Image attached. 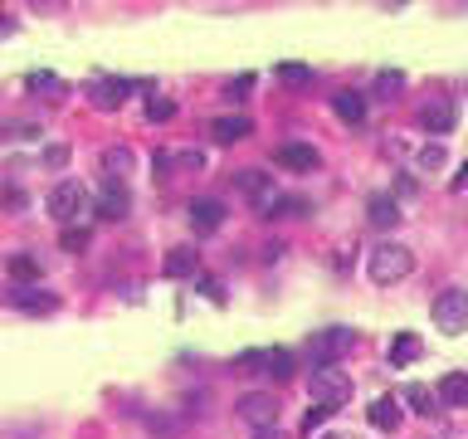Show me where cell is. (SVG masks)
Returning <instances> with one entry per match:
<instances>
[{"label":"cell","instance_id":"obj_1","mask_svg":"<svg viewBox=\"0 0 468 439\" xmlns=\"http://www.w3.org/2000/svg\"><path fill=\"white\" fill-rule=\"evenodd\" d=\"M366 274H371V283H380V288H390V283L415 274V249L386 239V245H376L371 254H366Z\"/></svg>","mask_w":468,"mask_h":439},{"label":"cell","instance_id":"obj_2","mask_svg":"<svg viewBox=\"0 0 468 439\" xmlns=\"http://www.w3.org/2000/svg\"><path fill=\"white\" fill-rule=\"evenodd\" d=\"M88 205L93 201H88V191H83L78 181H59V186H49V195H45V210L64 225V230H74V225L88 215Z\"/></svg>","mask_w":468,"mask_h":439},{"label":"cell","instance_id":"obj_3","mask_svg":"<svg viewBox=\"0 0 468 439\" xmlns=\"http://www.w3.org/2000/svg\"><path fill=\"white\" fill-rule=\"evenodd\" d=\"M307 395H312V405L342 410V405H351V376H347V371H337V366H312Z\"/></svg>","mask_w":468,"mask_h":439},{"label":"cell","instance_id":"obj_4","mask_svg":"<svg viewBox=\"0 0 468 439\" xmlns=\"http://www.w3.org/2000/svg\"><path fill=\"white\" fill-rule=\"evenodd\" d=\"M239 371H249V376H268V381H288L293 376V351H283V347H259V351H239L234 357Z\"/></svg>","mask_w":468,"mask_h":439},{"label":"cell","instance_id":"obj_5","mask_svg":"<svg viewBox=\"0 0 468 439\" xmlns=\"http://www.w3.org/2000/svg\"><path fill=\"white\" fill-rule=\"evenodd\" d=\"M234 415L244 420L254 434L278 430V401H274L268 391H249V395H239V401H234Z\"/></svg>","mask_w":468,"mask_h":439},{"label":"cell","instance_id":"obj_6","mask_svg":"<svg viewBox=\"0 0 468 439\" xmlns=\"http://www.w3.org/2000/svg\"><path fill=\"white\" fill-rule=\"evenodd\" d=\"M434 328L439 332H449V337H459V332H468V288H444L434 298Z\"/></svg>","mask_w":468,"mask_h":439},{"label":"cell","instance_id":"obj_7","mask_svg":"<svg viewBox=\"0 0 468 439\" xmlns=\"http://www.w3.org/2000/svg\"><path fill=\"white\" fill-rule=\"evenodd\" d=\"M351 347H357V337H351L347 328H322V332H312L307 357H312V366H337Z\"/></svg>","mask_w":468,"mask_h":439},{"label":"cell","instance_id":"obj_8","mask_svg":"<svg viewBox=\"0 0 468 439\" xmlns=\"http://www.w3.org/2000/svg\"><path fill=\"white\" fill-rule=\"evenodd\" d=\"M234 186H239V195H244V201H254L259 210H274V201H278V191H274V176H268V172H259V166H249V172H239V176H234Z\"/></svg>","mask_w":468,"mask_h":439},{"label":"cell","instance_id":"obj_9","mask_svg":"<svg viewBox=\"0 0 468 439\" xmlns=\"http://www.w3.org/2000/svg\"><path fill=\"white\" fill-rule=\"evenodd\" d=\"M127 93H132V83H127V78H93V83H88V103H93L98 112L122 108Z\"/></svg>","mask_w":468,"mask_h":439},{"label":"cell","instance_id":"obj_10","mask_svg":"<svg viewBox=\"0 0 468 439\" xmlns=\"http://www.w3.org/2000/svg\"><path fill=\"white\" fill-rule=\"evenodd\" d=\"M98 215L103 220H122L127 210H132V191H127V181H103V191H98Z\"/></svg>","mask_w":468,"mask_h":439},{"label":"cell","instance_id":"obj_11","mask_svg":"<svg viewBox=\"0 0 468 439\" xmlns=\"http://www.w3.org/2000/svg\"><path fill=\"white\" fill-rule=\"evenodd\" d=\"M186 220H191V230H195V235H215L220 225H224V205H220V201H210V195H205V201H191Z\"/></svg>","mask_w":468,"mask_h":439},{"label":"cell","instance_id":"obj_12","mask_svg":"<svg viewBox=\"0 0 468 439\" xmlns=\"http://www.w3.org/2000/svg\"><path fill=\"white\" fill-rule=\"evenodd\" d=\"M366 220L376 225V230H395V225H400V201H395V195H371V201H366Z\"/></svg>","mask_w":468,"mask_h":439},{"label":"cell","instance_id":"obj_13","mask_svg":"<svg viewBox=\"0 0 468 439\" xmlns=\"http://www.w3.org/2000/svg\"><path fill=\"white\" fill-rule=\"evenodd\" d=\"M400 420H405L400 395H376V401H371V424H376V430L395 434V430H400Z\"/></svg>","mask_w":468,"mask_h":439},{"label":"cell","instance_id":"obj_14","mask_svg":"<svg viewBox=\"0 0 468 439\" xmlns=\"http://www.w3.org/2000/svg\"><path fill=\"white\" fill-rule=\"evenodd\" d=\"M274 162L283 166V172H312V166H317V152L303 147V141H283V147L274 152Z\"/></svg>","mask_w":468,"mask_h":439},{"label":"cell","instance_id":"obj_15","mask_svg":"<svg viewBox=\"0 0 468 439\" xmlns=\"http://www.w3.org/2000/svg\"><path fill=\"white\" fill-rule=\"evenodd\" d=\"M10 303H16L20 313H54V308H59V298L45 288H10Z\"/></svg>","mask_w":468,"mask_h":439},{"label":"cell","instance_id":"obj_16","mask_svg":"<svg viewBox=\"0 0 468 439\" xmlns=\"http://www.w3.org/2000/svg\"><path fill=\"white\" fill-rule=\"evenodd\" d=\"M420 122H424V132H430V137H444L453 127V103H444V98H439V103H424Z\"/></svg>","mask_w":468,"mask_h":439},{"label":"cell","instance_id":"obj_17","mask_svg":"<svg viewBox=\"0 0 468 439\" xmlns=\"http://www.w3.org/2000/svg\"><path fill=\"white\" fill-rule=\"evenodd\" d=\"M161 274H166V278H191V274H201V254L186 249V245L172 249V254H166V264H161Z\"/></svg>","mask_w":468,"mask_h":439},{"label":"cell","instance_id":"obj_18","mask_svg":"<svg viewBox=\"0 0 468 439\" xmlns=\"http://www.w3.org/2000/svg\"><path fill=\"white\" fill-rule=\"evenodd\" d=\"M332 108H337V118L351 122V127H361V122H366V93H351V89H342V93L332 98Z\"/></svg>","mask_w":468,"mask_h":439},{"label":"cell","instance_id":"obj_19","mask_svg":"<svg viewBox=\"0 0 468 439\" xmlns=\"http://www.w3.org/2000/svg\"><path fill=\"white\" fill-rule=\"evenodd\" d=\"M249 132H254V122H249V118H239V112L210 122V137H215V141H244Z\"/></svg>","mask_w":468,"mask_h":439},{"label":"cell","instance_id":"obj_20","mask_svg":"<svg viewBox=\"0 0 468 439\" xmlns=\"http://www.w3.org/2000/svg\"><path fill=\"white\" fill-rule=\"evenodd\" d=\"M5 274L16 278V288H39V259L35 254H10V264H5Z\"/></svg>","mask_w":468,"mask_h":439},{"label":"cell","instance_id":"obj_21","mask_svg":"<svg viewBox=\"0 0 468 439\" xmlns=\"http://www.w3.org/2000/svg\"><path fill=\"white\" fill-rule=\"evenodd\" d=\"M400 405H410L415 415H434V405H439V391L420 386V381H410V386L400 391Z\"/></svg>","mask_w":468,"mask_h":439},{"label":"cell","instance_id":"obj_22","mask_svg":"<svg viewBox=\"0 0 468 439\" xmlns=\"http://www.w3.org/2000/svg\"><path fill=\"white\" fill-rule=\"evenodd\" d=\"M439 405H468V371H449L439 381Z\"/></svg>","mask_w":468,"mask_h":439},{"label":"cell","instance_id":"obj_23","mask_svg":"<svg viewBox=\"0 0 468 439\" xmlns=\"http://www.w3.org/2000/svg\"><path fill=\"white\" fill-rule=\"evenodd\" d=\"M420 357V337L415 332H395V342H390V366H410Z\"/></svg>","mask_w":468,"mask_h":439},{"label":"cell","instance_id":"obj_24","mask_svg":"<svg viewBox=\"0 0 468 439\" xmlns=\"http://www.w3.org/2000/svg\"><path fill=\"white\" fill-rule=\"evenodd\" d=\"M103 172H108V181H122L127 172H132V152H127V147H108L103 152Z\"/></svg>","mask_w":468,"mask_h":439},{"label":"cell","instance_id":"obj_25","mask_svg":"<svg viewBox=\"0 0 468 439\" xmlns=\"http://www.w3.org/2000/svg\"><path fill=\"white\" fill-rule=\"evenodd\" d=\"M278 83H288V89H307L312 68L307 64H278Z\"/></svg>","mask_w":468,"mask_h":439},{"label":"cell","instance_id":"obj_26","mask_svg":"<svg viewBox=\"0 0 468 439\" xmlns=\"http://www.w3.org/2000/svg\"><path fill=\"white\" fill-rule=\"evenodd\" d=\"M415 162H420V172H439V166H444V141H424Z\"/></svg>","mask_w":468,"mask_h":439},{"label":"cell","instance_id":"obj_27","mask_svg":"<svg viewBox=\"0 0 468 439\" xmlns=\"http://www.w3.org/2000/svg\"><path fill=\"white\" fill-rule=\"evenodd\" d=\"M25 89H30V93H54V98H59V93H64V83L54 78V74H30V78H25Z\"/></svg>","mask_w":468,"mask_h":439},{"label":"cell","instance_id":"obj_28","mask_svg":"<svg viewBox=\"0 0 468 439\" xmlns=\"http://www.w3.org/2000/svg\"><path fill=\"white\" fill-rule=\"evenodd\" d=\"M147 118H151V122H172V118H176V103H166V98H151V103H147Z\"/></svg>","mask_w":468,"mask_h":439},{"label":"cell","instance_id":"obj_29","mask_svg":"<svg viewBox=\"0 0 468 439\" xmlns=\"http://www.w3.org/2000/svg\"><path fill=\"white\" fill-rule=\"evenodd\" d=\"M0 132H5L10 141H30V137H39V127H35V122H5Z\"/></svg>","mask_w":468,"mask_h":439},{"label":"cell","instance_id":"obj_30","mask_svg":"<svg viewBox=\"0 0 468 439\" xmlns=\"http://www.w3.org/2000/svg\"><path fill=\"white\" fill-rule=\"evenodd\" d=\"M328 415H332L328 405H307V415H303V430L312 434V430H317V424H328Z\"/></svg>","mask_w":468,"mask_h":439},{"label":"cell","instance_id":"obj_31","mask_svg":"<svg viewBox=\"0 0 468 439\" xmlns=\"http://www.w3.org/2000/svg\"><path fill=\"white\" fill-rule=\"evenodd\" d=\"M59 245L68 249V254H78V249H88V230H64V239Z\"/></svg>","mask_w":468,"mask_h":439},{"label":"cell","instance_id":"obj_32","mask_svg":"<svg viewBox=\"0 0 468 439\" xmlns=\"http://www.w3.org/2000/svg\"><path fill=\"white\" fill-rule=\"evenodd\" d=\"M64 162H68V147H45V166H49V172H59Z\"/></svg>","mask_w":468,"mask_h":439},{"label":"cell","instance_id":"obj_33","mask_svg":"<svg viewBox=\"0 0 468 439\" xmlns=\"http://www.w3.org/2000/svg\"><path fill=\"white\" fill-rule=\"evenodd\" d=\"M303 201H274V210H268V215H303Z\"/></svg>","mask_w":468,"mask_h":439},{"label":"cell","instance_id":"obj_34","mask_svg":"<svg viewBox=\"0 0 468 439\" xmlns=\"http://www.w3.org/2000/svg\"><path fill=\"white\" fill-rule=\"evenodd\" d=\"M10 35H16V20H10L5 10H0V39H10Z\"/></svg>","mask_w":468,"mask_h":439},{"label":"cell","instance_id":"obj_35","mask_svg":"<svg viewBox=\"0 0 468 439\" xmlns=\"http://www.w3.org/2000/svg\"><path fill=\"white\" fill-rule=\"evenodd\" d=\"M463 186H468V162L459 166V176H453V191H463Z\"/></svg>","mask_w":468,"mask_h":439},{"label":"cell","instance_id":"obj_36","mask_svg":"<svg viewBox=\"0 0 468 439\" xmlns=\"http://www.w3.org/2000/svg\"><path fill=\"white\" fill-rule=\"evenodd\" d=\"M322 439H361V434H351V430H332V434H322Z\"/></svg>","mask_w":468,"mask_h":439}]
</instances>
